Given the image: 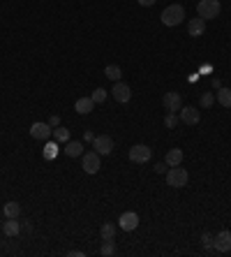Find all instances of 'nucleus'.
Returning a JSON list of instances; mask_svg holds the SVG:
<instances>
[{
	"label": "nucleus",
	"instance_id": "obj_4",
	"mask_svg": "<svg viewBox=\"0 0 231 257\" xmlns=\"http://www.w3.org/2000/svg\"><path fill=\"white\" fill-rule=\"evenodd\" d=\"M99 153L97 151H88V153H83L81 156V167H83V171L86 174H97L99 167H102V163H99Z\"/></svg>",
	"mask_w": 231,
	"mask_h": 257
},
{
	"label": "nucleus",
	"instance_id": "obj_26",
	"mask_svg": "<svg viewBox=\"0 0 231 257\" xmlns=\"http://www.w3.org/2000/svg\"><path fill=\"white\" fill-rule=\"evenodd\" d=\"M178 121H180V118H178L176 114H171V111H166V116H164V125H166L169 130L176 128V125H178Z\"/></svg>",
	"mask_w": 231,
	"mask_h": 257
},
{
	"label": "nucleus",
	"instance_id": "obj_31",
	"mask_svg": "<svg viewBox=\"0 0 231 257\" xmlns=\"http://www.w3.org/2000/svg\"><path fill=\"white\" fill-rule=\"evenodd\" d=\"M155 2H157V0H139V5L141 7H153Z\"/></svg>",
	"mask_w": 231,
	"mask_h": 257
},
{
	"label": "nucleus",
	"instance_id": "obj_23",
	"mask_svg": "<svg viewBox=\"0 0 231 257\" xmlns=\"http://www.w3.org/2000/svg\"><path fill=\"white\" fill-rule=\"evenodd\" d=\"M53 139H56V142L58 144H67L70 142V130H65V128H53Z\"/></svg>",
	"mask_w": 231,
	"mask_h": 257
},
{
	"label": "nucleus",
	"instance_id": "obj_32",
	"mask_svg": "<svg viewBox=\"0 0 231 257\" xmlns=\"http://www.w3.org/2000/svg\"><path fill=\"white\" fill-rule=\"evenodd\" d=\"M67 255L70 257H83V251H70Z\"/></svg>",
	"mask_w": 231,
	"mask_h": 257
},
{
	"label": "nucleus",
	"instance_id": "obj_15",
	"mask_svg": "<svg viewBox=\"0 0 231 257\" xmlns=\"http://www.w3.org/2000/svg\"><path fill=\"white\" fill-rule=\"evenodd\" d=\"M92 109H95V102H92L90 97H79V100L74 102V111H79L81 116L90 114Z\"/></svg>",
	"mask_w": 231,
	"mask_h": 257
},
{
	"label": "nucleus",
	"instance_id": "obj_5",
	"mask_svg": "<svg viewBox=\"0 0 231 257\" xmlns=\"http://www.w3.org/2000/svg\"><path fill=\"white\" fill-rule=\"evenodd\" d=\"M151 158H153V149L146 146V144H134L132 149H130V160L137 165H146Z\"/></svg>",
	"mask_w": 231,
	"mask_h": 257
},
{
	"label": "nucleus",
	"instance_id": "obj_34",
	"mask_svg": "<svg viewBox=\"0 0 231 257\" xmlns=\"http://www.w3.org/2000/svg\"><path fill=\"white\" fill-rule=\"evenodd\" d=\"M92 139H95V135H92L90 130H88V132H86V142H92Z\"/></svg>",
	"mask_w": 231,
	"mask_h": 257
},
{
	"label": "nucleus",
	"instance_id": "obj_28",
	"mask_svg": "<svg viewBox=\"0 0 231 257\" xmlns=\"http://www.w3.org/2000/svg\"><path fill=\"white\" fill-rule=\"evenodd\" d=\"M213 102H215V95L213 93H201V107L204 109H211Z\"/></svg>",
	"mask_w": 231,
	"mask_h": 257
},
{
	"label": "nucleus",
	"instance_id": "obj_20",
	"mask_svg": "<svg viewBox=\"0 0 231 257\" xmlns=\"http://www.w3.org/2000/svg\"><path fill=\"white\" fill-rule=\"evenodd\" d=\"M218 102L222 107L231 109V88H218Z\"/></svg>",
	"mask_w": 231,
	"mask_h": 257
},
{
	"label": "nucleus",
	"instance_id": "obj_25",
	"mask_svg": "<svg viewBox=\"0 0 231 257\" xmlns=\"http://www.w3.org/2000/svg\"><path fill=\"white\" fill-rule=\"evenodd\" d=\"M106 97H109V93H106L104 88H95V90H92V95H90V100L95 102V104H102Z\"/></svg>",
	"mask_w": 231,
	"mask_h": 257
},
{
	"label": "nucleus",
	"instance_id": "obj_33",
	"mask_svg": "<svg viewBox=\"0 0 231 257\" xmlns=\"http://www.w3.org/2000/svg\"><path fill=\"white\" fill-rule=\"evenodd\" d=\"M213 88H222V82H220V79H213Z\"/></svg>",
	"mask_w": 231,
	"mask_h": 257
},
{
	"label": "nucleus",
	"instance_id": "obj_27",
	"mask_svg": "<svg viewBox=\"0 0 231 257\" xmlns=\"http://www.w3.org/2000/svg\"><path fill=\"white\" fill-rule=\"evenodd\" d=\"M213 241H215V237H213V234H208V232H204V234H201V244H204L206 251H215Z\"/></svg>",
	"mask_w": 231,
	"mask_h": 257
},
{
	"label": "nucleus",
	"instance_id": "obj_12",
	"mask_svg": "<svg viewBox=\"0 0 231 257\" xmlns=\"http://www.w3.org/2000/svg\"><path fill=\"white\" fill-rule=\"evenodd\" d=\"M178 118L185 123V125H197L199 118H201V114H199V109H194V107H180Z\"/></svg>",
	"mask_w": 231,
	"mask_h": 257
},
{
	"label": "nucleus",
	"instance_id": "obj_19",
	"mask_svg": "<svg viewBox=\"0 0 231 257\" xmlns=\"http://www.w3.org/2000/svg\"><path fill=\"white\" fill-rule=\"evenodd\" d=\"M104 77H106V79H111V82L116 84V82H120V77H123V70H120L118 65H106Z\"/></svg>",
	"mask_w": 231,
	"mask_h": 257
},
{
	"label": "nucleus",
	"instance_id": "obj_10",
	"mask_svg": "<svg viewBox=\"0 0 231 257\" xmlns=\"http://www.w3.org/2000/svg\"><path fill=\"white\" fill-rule=\"evenodd\" d=\"M118 227L125 232H134L139 227V216L134 211H125V213L118 218Z\"/></svg>",
	"mask_w": 231,
	"mask_h": 257
},
{
	"label": "nucleus",
	"instance_id": "obj_7",
	"mask_svg": "<svg viewBox=\"0 0 231 257\" xmlns=\"http://www.w3.org/2000/svg\"><path fill=\"white\" fill-rule=\"evenodd\" d=\"M111 95H113V100L116 102L125 104V102L132 100V88L127 86V84H123V82H116L113 88H111Z\"/></svg>",
	"mask_w": 231,
	"mask_h": 257
},
{
	"label": "nucleus",
	"instance_id": "obj_6",
	"mask_svg": "<svg viewBox=\"0 0 231 257\" xmlns=\"http://www.w3.org/2000/svg\"><path fill=\"white\" fill-rule=\"evenodd\" d=\"M92 151H97L99 156H111L113 153V139L109 135H99L92 139Z\"/></svg>",
	"mask_w": 231,
	"mask_h": 257
},
{
	"label": "nucleus",
	"instance_id": "obj_18",
	"mask_svg": "<svg viewBox=\"0 0 231 257\" xmlns=\"http://www.w3.org/2000/svg\"><path fill=\"white\" fill-rule=\"evenodd\" d=\"M2 213H5V218H19L21 216V204L19 202H7L5 206H2Z\"/></svg>",
	"mask_w": 231,
	"mask_h": 257
},
{
	"label": "nucleus",
	"instance_id": "obj_30",
	"mask_svg": "<svg viewBox=\"0 0 231 257\" xmlns=\"http://www.w3.org/2000/svg\"><path fill=\"white\" fill-rule=\"evenodd\" d=\"M49 125H51V128H58V125H60V116H51V118H49Z\"/></svg>",
	"mask_w": 231,
	"mask_h": 257
},
{
	"label": "nucleus",
	"instance_id": "obj_8",
	"mask_svg": "<svg viewBox=\"0 0 231 257\" xmlns=\"http://www.w3.org/2000/svg\"><path fill=\"white\" fill-rule=\"evenodd\" d=\"M162 104H164L166 111L176 114V111H180V107H183V97H180V93H176V90H169V93H164V97H162Z\"/></svg>",
	"mask_w": 231,
	"mask_h": 257
},
{
	"label": "nucleus",
	"instance_id": "obj_24",
	"mask_svg": "<svg viewBox=\"0 0 231 257\" xmlns=\"http://www.w3.org/2000/svg\"><path fill=\"white\" fill-rule=\"evenodd\" d=\"M56 156H58V142H46L44 160H56Z\"/></svg>",
	"mask_w": 231,
	"mask_h": 257
},
{
	"label": "nucleus",
	"instance_id": "obj_29",
	"mask_svg": "<svg viewBox=\"0 0 231 257\" xmlns=\"http://www.w3.org/2000/svg\"><path fill=\"white\" fill-rule=\"evenodd\" d=\"M166 170H169V167H166V163L155 165V171H157V174H166Z\"/></svg>",
	"mask_w": 231,
	"mask_h": 257
},
{
	"label": "nucleus",
	"instance_id": "obj_2",
	"mask_svg": "<svg viewBox=\"0 0 231 257\" xmlns=\"http://www.w3.org/2000/svg\"><path fill=\"white\" fill-rule=\"evenodd\" d=\"M162 23H164L166 28H176V26H180L185 21V9H183V5H169L162 12Z\"/></svg>",
	"mask_w": 231,
	"mask_h": 257
},
{
	"label": "nucleus",
	"instance_id": "obj_3",
	"mask_svg": "<svg viewBox=\"0 0 231 257\" xmlns=\"http://www.w3.org/2000/svg\"><path fill=\"white\" fill-rule=\"evenodd\" d=\"M190 181V174L185 167H169L166 170V185H171V188H185Z\"/></svg>",
	"mask_w": 231,
	"mask_h": 257
},
{
	"label": "nucleus",
	"instance_id": "obj_13",
	"mask_svg": "<svg viewBox=\"0 0 231 257\" xmlns=\"http://www.w3.org/2000/svg\"><path fill=\"white\" fill-rule=\"evenodd\" d=\"M204 33H206V21L201 19V16L190 19V23H187V35H190V37H201Z\"/></svg>",
	"mask_w": 231,
	"mask_h": 257
},
{
	"label": "nucleus",
	"instance_id": "obj_17",
	"mask_svg": "<svg viewBox=\"0 0 231 257\" xmlns=\"http://www.w3.org/2000/svg\"><path fill=\"white\" fill-rule=\"evenodd\" d=\"M65 156H70V158H79V156H83V144L81 142H70L65 144Z\"/></svg>",
	"mask_w": 231,
	"mask_h": 257
},
{
	"label": "nucleus",
	"instance_id": "obj_11",
	"mask_svg": "<svg viewBox=\"0 0 231 257\" xmlns=\"http://www.w3.org/2000/svg\"><path fill=\"white\" fill-rule=\"evenodd\" d=\"M215 253H229L231 251V232L229 230H222L220 234H215Z\"/></svg>",
	"mask_w": 231,
	"mask_h": 257
},
{
	"label": "nucleus",
	"instance_id": "obj_9",
	"mask_svg": "<svg viewBox=\"0 0 231 257\" xmlns=\"http://www.w3.org/2000/svg\"><path fill=\"white\" fill-rule=\"evenodd\" d=\"M53 135V128L51 125H49V123H33V125H30V137H33V139H40V142H46V139H49V137Z\"/></svg>",
	"mask_w": 231,
	"mask_h": 257
},
{
	"label": "nucleus",
	"instance_id": "obj_16",
	"mask_svg": "<svg viewBox=\"0 0 231 257\" xmlns=\"http://www.w3.org/2000/svg\"><path fill=\"white\" fill-rule=\"evenodd\" d=\"M183 151L180 149H171L169 153H166V158H164V163H166V167H178L180 163H183Z\"/></svg>",
	"mask_w": 231,
	"mask_h": 257
},
{
	"label": "nucleus",
	"instance_id": "obj_1",
	"mask_svg": "<svg viewBox=\"0 0 231 257\" xmlns=\"http://www.w3.org/2000/svg\"><path fill=\"white\" fill-rule=\"evenodd\" d=\"M220 12H222L220 0H199V2H197V16H201L204 21L218 19Z\"/></svg>",
	"mask_w": 231,
	"mask_h": 257
},
{
	"label": "nucleus",
	"instance_id": "obj_21",
	"mask_svg": "<svg viewBox=\"0 0 231 257\" xmlns=\"http://www.w3.org/2000/svg\"><path fill=\"white\" fill-rule=\"evenodd\" d=\"M99 237H102V241H106V239H116V225L104 223L102 227H99Z\"/></svg>",
	"mask_w": 231,
	"mask_h": 257
},
{
	"label": "nucleus",
	"instance_id": "obj_22",
	"mask_svg": "<svg viewBox=\"0 0 231 257\" xmlns=\"http://www.w3.org/2000/svg\"><path fill=\"white\" fill-rule=\"evenodd\" d=\"M99 255H104V257L116 255V239H106L104 244H102V248H99Z\"/></svg>",
	"mask_w": 231,
	"mask_h": 257
},
{
	"label": "nucleus",
	"instance_id": "obj_14",
	"mask_svg": "<svg viewBox=\"0 0 231 257\" xmlns=\"http://www.w3.org/2000/svg\"><path fill=\"white\" fill-rule=\"evenodd\" d=\"M2 232H5V237H19L21 223L16 218H7V223H2Z\"/></svg>",
	"mask_w": 231,
	"mask_h": 257
}]
</instances>
